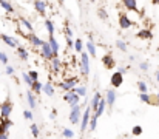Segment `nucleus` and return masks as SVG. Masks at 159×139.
Listing matches in <instances>:
<instances>
[{"label": "nucleus", "mask_w": 159, "mask_h": 139, "mask_svg": "<svg viewBox=\"0 0 159 139\" xmlns=\"http://www.w3.org/2000/svg\"><path fill=\"white\" fill-rule=\"evenodd\" d=\"M91 114H93V111H91V107L88 105V107L82 111V119H80V133H82V135L88 130V124H90Z\"/></svg>", "instance_id": "f257e3e1"}, {"label": "nucleus", "mask_w": 159, "mask_h": 139, "mask_svg": "<svg viewBox=\"0 0 159 139\" xmlns=\"http://www.w3.org/2000/svg\"><path fill=\"white\" fill-rule=\"evenodd\" d=\"M63 100L68 102L70 108H74V107L79 105V102H80V96L74 91V88H73L71 91H66L65 94H63Z\"/></svg>", "instance_id": "f03ea898"}, {"label": "nucleus", "mask_w": 159, "mask_h": 139, "mask_svg": "<svg viewBox=\"0 0 159 139\" xmlns=\"http://www.w3.org/2000/svg\"><path fill=\"white\" fill-rule=\"evenodd\" d=\"M90 54L88 53H80V70H82V76L88 77L90 76Z\"/></svg>", "instance_id": "7ed1b4c3"}, {"label": "nucleus", "mask_w": 159, "mask_h": 139, "mask_svg": "<svg viewBox=\"0 0 159 139\" xmlns=\"http://www.w3.org/2000/svg\"><path fill=\"white\" fill-rule=\"evenodd\" d=\"M12 110H14V105H12V102L9 99H6L5 102H2L0 104V119H9Z\"/></svg>", "instance_id": "20e7f679"}, {"label": "nucleus", "mask_w": 159, "mask_h": 139, "mask_svg": "<svg viewBox=\"0 0 159 139\" xmlns=\"http://www.w3.org/2000/svg\"><path fill=\"white\" fill-rule=\"evenodd\" d=\"M82 108H80V105H77V107H74V108H71V111H70V122L73 124V125H77V124H80V119H82Z\"/></svg>", "instance_id": "39448f33"}, {"label": "nucleus", "mask_w": 159, "mask_h": 139, "mask_svg": "<svg viewBox=\"0 0 159 139\" xmlns=\"http://www.w3.org/2000/svg\"><path fill=\"white\" fill-rule=\"evenodd\" d=\"M22 36L31 44L33 46H36V48H40V46L43 45L47 40H43L42 37H39V36H36L34 33H30V34H26V33H22Z\"/></svg>", "instance_id": "423d86ee"}, {"label": "nucleus", "mask_w": 159, "mask_h": 139, "mask_svg": "<svg viewBox=\"0 0 159 139\" xmlns=\"http://www.w3.org/2000/svg\"><path fill=\"white\" fill-rule=\"evenodd\" d=\"M116 99H117V93L114 88H108L105 91V102H107V108L113 110L114 104H116Z\"/></svg>", "instance_id": "0eeeda50"}, {"label": "nucleus", "mask_w": 159, "mask_h": 139, "mask_svg": "<svg viewBox=\"0 0 159 139\" xmlns=\"http://www.w3.org/2000/svg\"><path fill=\"white\" fill-rule=\"evenodd\" d=\"M110 84H111V88H120L122 84H124V74L119 73V71H114L110 77Z\"/></svg>", "instance_id": "6e6552de"}, {"label": "nucleus", "mask_w": 159, "mask_h": 139, "mask_svg": "<svg viewBox=\"0 0 159 139\" xmlns=\"http://www.w3.org/2000/svg\"><path fill=\"white\" fill-rule=\"evenodd\" d=\"M139 99H141V102H144L147 105H159L158 96H153L150 93H139Z\"/></svg>", "instance_id": "1a4fd4ad"}, {"label": "nucleus", "mask_w": 159, "mask_h": 139, "mask_svg": "<svg viewBox=\"0 0 159 139\" xmlns=\"http://www.w3.org/2000/svg\"><path fill=\"white\" fill-rule=\"evenodd\" d=\"M33 5H34V9L42 16V17H45L47 16V9H48V2H45V0H33Z\"/></svg>", "instance_id": "9d476101"}, {"label": "nucleus", "mask_w": 159, "mask_h": 139, "mask_svg": "<svg viewBox=\"0 0 159 139\" xmlns=\"http://www.w3.org/2000/svg\"><path fill=\"white\" fill-rule=\"evenodd\" d=\"M19 23L22 25V28H19L20 33H26V34L34 33V26H33V23H31L28 19H25V17H19Z\"/></svg>", "instance_id": "9b49d317"}, {"label": "nucleus", "mask_w": 159, "mask_h": 139, "mask_svg": "<svg viewBox=\"0 0 159 139\" xmlns=\"http://www.w3.org/2000/svg\"><path fill=\"white\" fill-rule=\"evenodd\" d=\"M0 40L3 44H6L9 48H14V49H17V46H19V42H17L16 37H11V36H8L5 33H0Z\"/></svg>", "instance_id": "f8f14e48"}, {"label": "nucleus", "mask_w": 159, "mask_h": 139, "mask_svg": "<svg viewBox=\"0 0 159 139\" xmlns=\"http://www.w3.org/2000/svg\"><path fill=\"white\" fill-rule=\"evenodd\" d=\"M40 56H42L43 59H47V60H51L54 57V53H53V49H51V46H50V42H48V40L40 46Z\"/></svg>", "instance_id": "ddd939ff"}, {"label": "nucleus", "mask_w": 159, "mask_h": 139, "mask_svg": "<svg viewBox=\"0 0 159 139\" xmlns=\"http://www.w3.org/2000/svg\"><path fill=\"white\" fill-rule=\"evenodd\" d=\"M119 26H120V30H128V28L133 26V22H131V19L127 14L120 12L119 14Z\"/></svg>", "instance_id": "4468645a"}, {"label": "nucleus", "mask_w": 159, "mask_h": 139, "mask_svg": "<svg viewBox=\"0 0 159 139\" xmlns=\"http://www.w3.org/2000/svg\"><path fill=\"white\" fill-rule=\"evenodd\" d=\"M26 102H28V107L31 111H36L37 110V96L31 91H26Z\"/></svg>", "instance_id": "2eb2a0df"}, {"label": "nucleus", "mask_w": 159, "mask_h": 139, "mask_svg": "<svg viewBox=\"0 0 159 139\" xmlns=\"http://www.w3.org/2000/svg\"><path fill=\"white\" fill-rule=\"evenodd\" d=\"M102 65L105 67L107 70H113V68L116 67V60H114L113 54L107 53V54H104V56H102Z\"/></svg>", "instance_id": "dca6fc26"}, {"label": "nucleus", "mask_w": 159, "mask_h": 139, "mask_svg": "<svg viewBox=\"0 0 159 139\" xmlns=\"http://www.w3.org/2000/svg\"><path fill=\"white\" fill-rule=\"evenodd\" d=\"M122 5L125 9L128 11H134V12H139V6H138V0H122Z\"/></svg>", "instance_id": "f3484780"}, {"label": "nucleus", "mask_w": 159, "mask_h": 139, "mask_svg": "<svg viewBox=\"0 0 159 139\" xmlns=\"http://www.w3.org/2000/svg\"><path fill=\"white\" fill-rule=\"evenodd\" d=\"M101 99H102L101 93H94V94H93L91 102H90V107H91V111H93V113H96V110H98V107H99V104H101Z\"/></svg>", "instance_id": "a211bd4d"}, {"label": "nucleus", "mask_w": 159, "mask_h": 139, "mask_svg": "<svg viewBox=\"0 0 159 139\" xmlns=\"http://www.w3.org/2000/svg\"><path fill=\"white\" fill-rule=\"evenodd\" d=\"M138 39H141V40H150L152 37H153V33H152V30H139L138 31Z\"/></svg>", "instance_id": "6ab92c4d"}, {"label": "nucleus", "mask_w": 159, "mask_h": 139, "mask_svg": "<svg viewBox=\"0 0 159 139\" xmlns=\"http://www.w3.org/2000/svg\"><path fill=\"white\" fill-rule=\"evenodd\" d=\"M87 53L90 54V57H96L98 54V46L96 44L93 42V39H88V42H87Z\"/></svg>", "instance_id": "aec40b11"}, {"label": "nucleus", "mask_w": 159, "mask_h": 139, "mask_svg": "<svg viewBox=\"0 0 159 139\" xmlns=\"http://www.w3.org/2000/svg\"><path fill=\"white\" fill-rule=\"evenodd\" d=\"M48 42H50V46H51V49H53V53H54V57H57V56H59V51H60L59 42L56 40L54 36H50V37H48Z\"/></svg>", "instance_id": "412c9836"}, {"label": "nucleus", "mask_w": 159, "mask_h": 139, "mask_svg": "<svg viewBox=\"0 0 159 139\" xmlns=\"http://www.w3.org/2000/svg\"><path fill=\"white\" fill-rule=\"evenodd\" d=\"M12 127L11 119H0V133H8V130Z\"/></svg>", "instance_id": "4be33fe9"}, {"label": "nucleus", "mask_w": 159, "mask_h": 139, "mask_svg": "<svg viewBox=\"0 0 159 139\" xmlns=\"http://www.w3.org/2000/svg\"><path fill=\"white\" fill-rule=\"evenodd\" d=\"M17 54H19V59L23 60V62H26L30 59V53H28V49L25 46H20V45L17 46Z\"/></svg>", "instance_id": "5701e85b"}, {"label": "nucleus", "mask_w": 159, "mask_h": 139, "mask_svg": "<svg viewBox=\"0 0 159 139\" xmlns=\"http://www.w3.org/2000/svg\"><path fill=\"white\" fill-rule=\"evenodd\" d=\"M0 8H3L8 14H14L16 12V8H14V5H11L8 0H0Z\"/></svg>", "instance_id": "b1692460"}, {"label": "nucleus", "mask_w": 159, "mask_h": 139, "mask_svg": "<svg viewBox=\"0 0 159 139\" xmlns=\"http://www.w3.org/2000/svg\"><path fill=\"white\" fill-rule=\"evenodd\" d=\"M30 90L34 93L36 96H40V93H42V90H43V84H42L40 81H36V82L33 84V87H31Z\"/></svg>", "instance_id": "393cba45"}, {"label": "nucleus", "mask_w": 159, "mask_h": 139, "mask_svg": "<svg viewBox=\"0 0 159 139\" xmlns=\"http://www.w3.org/2000/svg\"><path fill=\"white\" fill-rule=\"evenodd\" d=\"M50 63H51V70H53L54 73L60 71V68H62V62H60L59 57H53V59L50 60Z\"/></svg>", "instance_id": "a878e982"}, {"label": "nucleus", "mask_w": 159, "mask_h": 139, "mask_svg": "<svg viewBox=\"0 0 159 139\" xmlns=\"http://www.w3.org/2000/svg\"><path fill=\"white\" fill-rule=\"evenodd\" d=\"M42 93H45L47 96H50V97H53L54 94H56V91H54V87L51 82H47V84H43V90H42Z\"/></svg>", "instance_id": "bb28decb"}, {"label": "nucleus", "mask_w": 159, "mask_h": 139, "mask_svg": "<svg viewBox=\"0 0 159 139\" xmlns=\"http://www.w3.org/2000/svg\"><path fill=\"white\" fill-rule=\"evenodd\" d=\"M105 108H107L105 97H102V99H101V104H99V107H98V110H96V113H93V114H96L98 118H101V116L104 114V111H105Z\"/></svg>", "instance_id": "cd10ccee"}, {"label": "nucleus", "mask_w": 159, "mask_h": 139, "mask_svg": "<svg viewBox=\"0 0 159 139\" xmlns=\"http://www.w3.org/2000/svg\"><path fill=\"white\" fill-rule=\"evenodd\" d=\"M45 28H47V31H48V36H54L56 26H54V22L51 19H47V20H45Z\"/></svg>", "instance_id": "c85d7f7f"}, {"label": "nucleus", "mask_w": 159, "mask_h": 139, "mask_svg": "<svg viewBox=\"0 0 159 139\" xmlns=\"http://www.w3.org/2000/svg\"><path fill=\"white\" fill-rule=\"evenodd\" d=\"M98 116L96 114H91V119H90V124H88V132H96L98 128Z\"/></svg>", "instance_id": "c756f323"}, {"label": "nucleus", "mask_w": 159, "mask_h": 139, "mask_svg": "<svg viewBox=\"0 0 159 139\" xmlns=\"http://www.w3.org/2000/svg\"><path fill=\"white\" fill-rule=\"evenodd\" d=\"M22 79H23V82H25V84H26V85H28L30 88L33 87V84H34V81L31 79V76H30L28 73H25V71H23V73H22Z\"/></svg>", "instance_id": "7c9ffc66"}, {"label": "nucleus", "mask_w": 159, "mask_h": 139, "mask_svg": "<svg viewBox=\"0 0 159 139\" xmlns=\"http://www.w3.org/2000/svg\"><path fill=\"white\" fill-rule=\"evenodd\" d=\"M74 51L79 53V54L84 53V42H82L80 39H76V40H74Z\"/></svg>", "instance_id": "2f4dec72"}, {"label": "nucleus", "mask_w": 159, "mask_h": 139, "mask_svg": "<svg viewBox=\"0 0 159 139\" xmlns=\"http://www.w3.org/2000/svg\"><path fill=\"white\" fill-rule=\"evenodd\" d=\"M31 135L34 139H39V135H40V130H39V125L37 124H31Z\"/></svg>", "instance_id": "473e14b6"}, {"label": "nucleus", "mask_w": 159, "mask_h": 139, "mask_svg": "<svg viewBox=\"0 0 159 139\" xmlns=\"http://www.w3.org/2000/svg\"><path fill=\"white\" fill-rule=\"evenodd\" d=\"M62 136L65 139H73L74 138V132L71 130V128H65L63 127V130H62Z\"/></svg>", "instance_id": "72a5a7b5"}, {"label": "nucleus", "mask_w": 159, "mask_h": 139, "mask_svg": "<svg viewBox=\"0 0 159 139\" xmlns=\"http://www.w3.org/2000/svg\"><path fill=\"white\" fill-rule=\"evenodd\" d=\"M138 90H139V93H148V85L144 82V81H138Z\"/></svg>", "instance_id": "f704fd0d"}, {"label": "nucleus", "mask_w": 159, "mask_h": 139, "mask_svg": "<svg viewBox=\"0 0 159 139\" xmlns=\"http://www.w3.org/2000/svg\"><path fill=\"white\" fill-rule=\"evenodd\" d=\"M116 48L119 49V51H122V53H127V49H128V46H127V44L124 42V40H116Z\"/></svg>", "instance_id": "c9c22d12"}, {"label": "nucleus", "mask_w": 159, "mask_h": 139, "mask_svg": "<svg viewBox=\"0 0 159 139\" xmlns=\"http://www.w3.org/2000/svg\"><path fill=\"white\" fill-rule=\"evenodd\" d=\"M144 133V128L141 127V125H134L133 128H131V135L133 136H141Z\"/></svg>", "instance_id": "e433bc0d"}, {"label": "nucleus", "mask_w": 159, "mask_h": 139, "mask_svg": "<svg viewBox=\"0 0 159 139\" xmlns=\"http://www.w3.org/2000/svg\"><path fill=\"white\" fill-rule=\"evenodd\" d=\"M74 91L77 93L80 97H87V93H88V90H87V87H76V88H74Z\"/></svg>", "instance_id": "4c0bfd02"}, {"label": "nucleus", "mask_w": 159, "mask_h": 139, "mask_svg": "<svg viewBox=\"0 0 159 139\" xmlns=\"http://www.w3.org/2000/svg\"><path fill=\"white\" fill-rule=\"evenodd\" d=\"M98 16H99V19L104 20V22L108 20V14H107V11L104 9V8H99V9H98Z\"/></svg>", "instance_id": "58836bf2"}, {"label": "nucleus", "mask_w": 159, "mask_h": 139, "mask_svg": "<svg viewBox=\"0 0 159 139\" xmlns=\"http://www.w3.org/2000/svg\"><path fill=\"white\" fill-rule=\"evenodd\" d=\"M23 118L26 119V121H33L34 119V113L28 108V110H23Z\"/></svg>", "instance_id": "ea45409f"}, {"label": "nucleus", "mask_w": 159, "mask_h": 139, "mask_svg": "<svg viewBox=\"0 0 159 139\" xmlns=\"http://www.w3.org/2000/svg\"><path fill=\"white\" fill-rule=\"evenodd\" d=\"M63 34H65V37H71V39H73V30H71V26H70L68 23H65V30H63Z\"/></svg>", "instance_id": "a19ab883"}, {"label": "nucleus", "mask_w": 159, "mask_h": 139, "mask_svg": "<svg viewBox=\"0 0 159 139\" xmlns=\"http://www.w3.org/2000/svg\"><path fill=\"white\" fill-rule=\"evenodd\" d=\"M138 67H139V70H141V71H144V73H147V71L150 70V63H148L147 60H145V62H141Z\"/></svg>", "instance_id": "79ce46f5"}, {"label": "nucleus", "mask_w": 159, "mask_h": 139, "mask_svg": "<svg viewBox=\"0 0 159 139\" xmlns=\"http://www.w3.org/2000/svg\"><path fill=\"white\" fill-rule=\"evenodd\" d=\"M28 74L31 76V79H33L34 82H36V81H39V73H37L36 70H30V71H28Z\"/></svg>", "instance_id": "37998d69"}, {"label": "nucleus", "mask_w": 159, "mask_h": 139, "mask_svg": "<svg viewBox=\"0 0 159 139\" xmlns=\"http://www.w3.org/2000/svg\"><path fill=\"white\" fill-rule=\"evenodd\" d=\"M0 62H2L3 65H8V56H6V53H3V51H0Z\"/></svg>", "instance_id": "c03bdc74"}, {"label": "nucleus", "mask_w": 159, "mask_h": 139, "mask_svg": "<svg viewBox=\"0 0 159 139\" xmlns=\"http://www.w3.org/2000/svg\"><path fill=\"white\" fill-rule=\"evenodd\" d=\"M65 42H66V48H70V49L73 48L74 49V40L71 37H65Z\"/></svg>", "instance_id": "a18cd8bd"}, {"label": "nucleus", "mask_w": 159, "mask_h": 139, "mask_svg": "<svg viewBox=\"0 0 159 139\" xmlns=\"http://www.w3.org/2000/svg\"><path fill=\"white\" fill-rule=\"evenodd\" d=\"M5 73H6L8 76H12V74H14V67H9V65H6V68H5Z\"/></svg>", "instance_id": "49530a36"}, {"label": "nucleus", "mask_w": 159, "mask_h": 139, "mask_svg": "<svg viewBox=\"0 0 159 139\" xmlns=\"http://www.w3.org/2000/svg\"><path fill=\"white\" fill-rule=\"evenodd\" d=\"M50 118H51V119H56V118H57V111H56V110H51V113H50Z\"/></svg>", "instance_id": "de8ad7c7"}, {"label": "nucleus", "mask_w": 159, "mask_h": 139, "mask_svg": "<svg viewBox=\"0 0 159 139\" xmlns=\"http://www.w3.org/2000/svg\"><path fill=\"white\" fill-rule=\"evenodd\" d=\"M127 70H128V68H125V67H119V70H117V71L124 74V73H127Z\"/></svg>", "instance_id": "09e8293b"}, {"label": "nucleus", "mask_w": 159, "mask_h": 139, "mask_svg": "<svg viewBox=\"0 0 159 139\" xmlns=\"http://www.w3.org/2000/svg\"><path fill=\"white\" fill-rule=\"evenodd\" d=\"M0 139H9V135L8 133H0Z\"/></svg>", "instance_id": "8fccbe9b"}, {"label": "nucleus", "mask_w": 159, "mask_h": 139, "mask_svg": "<svg viewBox=\"0 0 159 139\" xmlns=\"http://www.w3.org/2000/svg\"><path fill=\"white\" fill-rule=\"evenodd\" d=\"M155 79H156V82H159V70L155 71Z\"/></svg>", "instance_id": "3c124183"}, {"label": "nucleus", "mask_w": 159, "mask_h": 139, "mask_svg": "<svg viewBox=\"0 0 159 139\" xmlns=\"http://www.w3.org/2000/svg\"><path fill=\"white\" fill-rule=\"evenodd\" d=\"M152 3L153 5H159V0H152Z\"/></svg>", "instance_id": "603ef678"}, {"label": "nucleus", "mask_w": 159, "mask_h": 139, "mask_svg": "<svg viewBox=\"0 0 159 139\" xmlns=\"http://www.w3.org/2000/svg\"><path fill=\"white\" fill-rule=\"evenodd\" d=\"M57 2H59V5H63L65 3V0H57Z\"/></svg>", "instance_id": "864d4df0"}, {"label": "nucleus", "mask_w": 159, "mask_h": 139, "mask_svg": "<svg viewBox=\"0 0 159 139\" xmlns=\"http://www.w3.org/2000/svg\"><path fill=\"white\" fill-rule=\"evenodd\" d=\"M120 139H130V138H127V136H124V138H120Z\"/></svg>", "instance_id": "5fc2aeb1"}, {"label": "nucleus", "mask_w": 159, "mask_h": 139, "mask_svg": "<svg viewBox=\"0 0 159 139\" xmlns=\"http://www.w3.org/2000/svg\"><path fill=\"white\" fill-rule=\"evenodd\" d=\"M156 96H158V99H159V90H158V94H156Z\"/></svg>", "instance_id": "6e6d98bb"}, {"label": "nucleus", "mask_w": 159, "mask_h": 139, "mask_svg": "<svg viewBox=\"0 0 159 139\" xmlns=\"http://www.w3.org/2000/svg\"><path fill=\"white\" fill-rule=\"evenodd\" d=\"M91 2H98V0H91Z\"/></svg>", "instance_id": "4d7b16f0"}]
</instances>
